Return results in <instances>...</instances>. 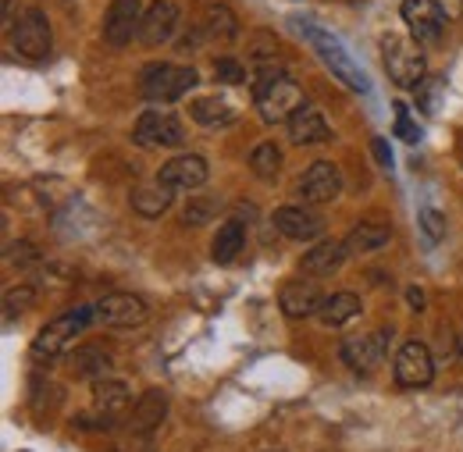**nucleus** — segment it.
<instances>
[{
    "label": "nucleus",
    "mask_w": 463,
    "mask_h": 452,
    "mask_svg": "<svg viewBox=\"0 0 463 452\" xmlns=\"http://www.w3.org/2000/svg\"><path fill=\"white\" fill-rule=\"evenodd\" d=\"M253 100H257L260 118L268 125H275V121H289L292 114L303 108V89L279 64H264L253 79Z\"/></svg>",
    "instance_id": "1"
},
{
    "label": "nucleus",
    "mask_w": 463,
    "mask_h": 452,
    "mask_svg": "<svg viewBox=\"0 0 463 452\" xmlns=\"http://www.w3.org/2000/svg\"><path fill=\"white\" fill-rule=\"evenodd\" d=\"M299 25V33L307 36V43L317 51V57L325 61V68L343 82V86H349L353 93H367L371 86H367V75L356 68V61L346 54V47L328 33V29H317L314 22H296Z\"/></svg>",
    "instance_id": "2"
},
{
    "label": "nucleus",
    "mask_w": 463,
    "mask_h": 452,
    "mask_svg": "<svg viewBox=\"0 0 463 452\" xmlns=\"http://www.w3.org/2000/svg\"><path fill=\"white\" fill-rule=\"evenodd\" d=\"M90 321H97V306H75V310L54 317V321L36 335V342H33V356L54 360L61 353H68V349L75 345V339L90 328Z\"/></svg>",
    "instance_id": "3"
},
{
    "label": "nucleus",
    "mask_w": 463,
    "mask_h": 452,
    "mask_svg": "<svg viewBox=\"0 0 463 452\" xmlns=\"http://www.w3.org/2000/svg\"><path fill=\"white\" fill-rule=\"evenodd\" d=\"M196 86V71L185 68V64H150L143 68L139 75V93L150 100V104H175L182 100L189 89Z\"/></svg>",
    "instance_id": "4"
},
{
    "label": "nucleus",
    "mask_w": 463,
    "mask_h": 452,
    "mask_svg": "<svg viewBox=\"0 0 463 452\" xmlns=\"http://www.w3.org/2000/svg\"><path fill=\"white\" fill-rule=\"evenodd\" d=\"M382 61H385L389 79L403 89H417L428 75V64H424L417 40H406V36H385L382 40Z\"/></svg>",
    "instance_id": "5"
},
{
    "label": "nucleus",
    "mask_w": 463,
    "mask_h": 452,
    "mask_svg": "<svg viewBox=\"0 0 463 452\" xmlns=\"http://www.w3.org/2000/svg\"><path fill=\"white\" fill-rule=\"evenodd\" d=\"M11 40H14V51L29 61H43L51 57V47H54V36H51V22L40 7H29L22 11V18L14 22L11 29Z\"/></svg>",
    "instance_id": "6"
},
{
    "label": "nucleus",
    "mask_w": 463,
    "mask_h": 452,
    "mask_svg": "<svg viewBox=\"0 0 463 452\" xmlns=\"http://www.w3.org/2000/svg\"><path fill=\"white\" fill-rule=\"evenodd\" d=\"M146 317H150L146 303H143L139 296H132V292H111V296H104V299L97 303V321H100L104 328L128 332V328L146 325Z\"/></svg>",
    "instance_id": "7"
},
{
    "label": "nucleus",
    "mask_w": 463,
    "mask_h": 452,
    "mask_svg": "<svg viewBox=\"0 0 463 452\" xmlns=\"http://www.w3.org/2000/svg\"><path fill=\"white\" fill-rule=\"evenodd\" d=\"M132 143L143 146V150H154V146H182V143H185V128H182V121H178L175 114L146 111L136 121Z\"/></svg>",
    "instance_id": "8"
},
{
    "label": "nucleus",
    "mask_w": 463,
    "mask_h": 452,
    "mask_svg": "<svg viewBox=\"0 0 463 452\" xmlns=\"http://www.w3.org/2000/svg\"><path fill=\"white\" fill-rule=\"evenodd\" d=\"M435 378V360H431V349L424 342H403L400 353H396V381L403 389H424L431 385Z\"/></svg>",
    "instance_id": "9"
},
{
    "label": "nucleus",
    "mask_w": 463,
    "mask_h": 452,
    "mask_svg": "<svg viewBox=\"0 0 463 452\" xmlns=\"http://www.w3.org/2000/svg\"><path fill=\"white\" fill-rule=\"evenodd\" d=\"M143 0H111L108 14H104V43L108 47H125L132 43V36H139L143 25Z\"/></svg>",
    "instance_id": "10"
},
{
    "label": "nucleus",
    "mask_w": 463,
    "mask_h": 452,
    "mask_svg": "<svg viewBox=\"0 0 463 452\" xmlns=\"http://www.w3.org/2000/svg\"><path fill=\"white\" fill-rule=\"evenodd\" d=\"M400 14H403V22L410 25L417 43H439L442 40L446 14H442L439 0H403Z\"/></svg>",
    "instance_id": "11"
},
{
    "label": "nucleus",
    "mask_w": 463,
    "mask_h": 452,
    "mask_svg": "<svg viewBox=\"0 0 463 452\" xmlns=\"http://www.w3.org/2000/svg\"><path fill=\"white\" fill-rule=\"evenodd\" d=\"M389 328H378V332H367V335H353L343 342V360H346L349 371L356 374H371L382 360H385V345H389Z\"/></svg>",
    "instance_id": "12"
},
{
    "label": "nucleus",
    "mask_w": 463,
    "mask_h": 452,
    "mask_svg": "<svg viewBox=\"0 0 463 452\" xmlns=\"http://www.w3.org/2000/svg\"><path fill=\"white\" fill-rule=\"evenodd\" d=\"M339 189H343V174L332 161H314L299 182V196L310 203H332L339 196Z\"/></svg>",
    "instance_id": "13"
},
{
    "label": "nucleus",
    "mask_w": 463,
    "mask_h": 452,
    "mask_svg": "<svg viewBox=\"0 0 463 452\" xmlns=\"http://www.w3.org/2000/svg\"><path fill=\"white\" fill-rule=\"evenodd\" d=\"M157 178L168 189H200L211 178V168H207V161L200 154H178V157H172L165 168L157 171Z\"/></svg>",
    "instance_id": "14"
},
{
    "label": "nucleus",
    "mask_w": 463,
    "mask_h": 452,
    "mask_svg": "<svg viewBox=\"0 0 463 452\" xmlns=\"http://www.w3.org/2000/svg\"><path fill=\"white\" fill-rule=\"evenodd\" d=\"M271 221L286 239H296V242H310V239H317L325 231V218L317 211H310V207H279L271 214Z\"/></svg>",
    "instance_id": "15"
},
{
    "label": "nucleus",
    "mask_w": 463,
    "mask_h": 452,
    "mask_svg": "<svg viewBox=\"0 0 463 452\" xmlns=\"http://www.w3.org/2000/svg\"><path fill=\"white\" fill-rule=\"evenodd\" d=\"M175 22H178V7L175 0H154L143 14V25H139V43L143 47H161L168 43L175 33Z\"/></svg>",
    "instance_id": "16"
},
{
    "label": "nucleus",
    "mask_w": 463,
    "mask_h": 452,
    "mask_svg": "<svg viewBox=\"0 0 463 452\" xmlns=\"http://www.w3.org/2000/svg\"><path fill=\"white\" fill-rule=\"evenodd\" d=\"M321 303H325V296H321V288L314 282H307V278H296V282H286L282 288V296H279V306H282V314L286 317H314L317 310H321Z\"/></svg>",
    "instance_id": "17"
},
{
    "label": "nucleus",
    "mask_w": 463,
    "mask_h": 452,
    "mask_svg": "<svg viewBox=\"0 0 463 452\" xmlns=\"http://www.w3.org/2000/svg\"><path fill=\"white\" fill-rule=\"evenodd\" d=\"M349 257L346 242H335V239H325L317 242L310 253H303L299 260V271L310 275V278H325V275H335L343 268V260Z\"/></svg>",
    "instance_id": "18"
},
{
    "label": "nucleus",
    "mask_w": 463,
    "mask_h": 452,
    "mask_svg": "<svg viewBox=\"0 0 463 452\" xmlns=\"http://www.w3.org/2000/svg\"><path fill=\"white\" fill-rule=\"evenodd\" d=\"M286 125H289V139L296 146H314V143H325L332 136L325 114L317 111V108H307V104L292 114Z\"/></svg>",
    "instance_id": "19"
},
{
    "label": "nucleus",
    "mask_w": 463,
    "mask_h": 452,
    "mask_svg": "<svg viewBox=\"0 0 463 452\" xmlns=\"http://www.w3.org/2000/svg\"><path fill=\"white\" fill-rule=\"evenodd\" d=\"M111 371H115V360L100 345H82V349L71 353V374L75 378L97 381V378H111Z\"/></svg>",
    "instance_id": "20"
},
{
    "label": "nucleus",
    "mask_w": 463,
    "mask_h": 452,
    "mask_svg": "<svg viewBox=\"0 0 463 452\" xmlns=\"http://www.w3.org/2000/svg\"><path fill=\"white\" fill-rule=\"evenodd\" d=\"M165 413H168V392H161V389H150V392H146L143 399H136L128 428H132V431H154V428H161Z\"/></svg>",
    "instance_id": "21"
},
{
    "label": "nucleus",
    "mask_w": 463,
    "mask_h": 452,
    "mask_svg": "<svg viewBox=\"0 0 463 452\" xmlns=\"http://www.w3.org/2000/svg\"><path fill=\"white\" fill-rule=\"evenodd\" d=\"M389 239H392V225H385V221H360L346 235V250L349 257H364V253L382 250Z\"/></svg>",
    "instance_id": "22"
},
{
    "label": "nucleus",
    "mask_w": 463,
    "mask_h": 452,
    "mask_svg": "<svg viewBox=\"0 0 463 452\" xmlns=\"http://www.w3.org/2000/svg\"><path fill=\"white\" fill-rule=\"evenodd\" d=\"M172 193L161 178L157 182H146V185H136L132 189V211L139 214V218H161L165 211H168V203H172Z\"/></svg>",
    "instance_id": "23"
},
{
    "label": "nucleus",
    "mask_w": 463,
    "mask_h": 452,
    "mask_svg": "<svg viewBox=\"0 0 463 452\" xmlns=\"http://www.w3.org/2000/svg\"><path fill=\"white\" fill-rule=\"evenodd\" d=\"M356 314H364V303H360V296H353V292H335V296H328V299L321 303V310H317V317H321L325 328H343Z\"/></svg>",
    "instance_id": "24"
},
{
    "label": "nucleus",
    "mask_w": 463,
    "mask_h": 452,
    "mask_svg": "<svg viewBox=\"0 0 463 452\" xmlns=\"http://www.w3.org/2000/svg\"><path fill=\"white\" fill-rule=\"evenodd\" d=\"M128 402H132V392H128L125 381H115V378H97L93 381V406H97V413L118 417L121 410H128Z\"/></svg>",
    "instance_id": "25"
},
{
    "label": "nucleus",
    "mask_w": 463,
    "mask_h": 452,
    "mask_svg": "<svg viewBox=\"0 0 463 452\" xmlns=\"http://www.w3.org/2000/svg\"><path fill=\"white\" fill-rule=\"evenodd\" d=\"M242 246H246V228L239 221H225L211 242V257H214V264H232L242 253Z\"/></svg>",
    "instance_id": "26"
},
{
    "label": "nucleus",
    "mask_w": 463,
    "mask_h": 452,
    "mask_svg": "<svg viewBox=\"0 0 463 452\" xmlns=\"http://www.w3.org/2000/svg\"><path fill=\"white\" fill-rule=\"evenodd\" d=\"M203 29H207V36L229 43V40L239 36V18L232 14L229 4H207L203 7Z\"/></svg>",
    "instance_id": "27"
},
{
    "label": "nucleus",
    "mask_w": 463,
    "mask_h": 452,
    "mask_svg": "<svg viewBox=\"0 0 463 452\" xmlns=\"http://www.w3.org/2000/svg\"><path fill=\"white\" fill-rule=\"evenodd\" d=\"M189 114H193V121H196V125H203V128L229 125L232 118H235V111H232L222 97H196V100L189 104Z\"/></svg>",
    "instance_id": "28"
},
{
    "label": "nucleus",
    "mask_w": 463,
    "mask_h": 452,
    "mask_svg": "<svg viewBox=\"0 0 463 452\" xmlns=\"http://www.w3.org/2000/svg\"><path fill=\"white\" fill-rule=\"evenodd\" d=\"M250 168H253L257 178L275 182V178H279V171H282V150H279L275 143H257V146H253V154H250Z\"/></svg>",
    "instance_id": "29"
},
{
    "label": "nucleus",
    "mask_w": 463,
    "mask_h": 452,
    "mask_svg": "<svg viewBox=\"0 0 463 452\" xmlns=\"http://www.w3.org/2000/svg\"><path fill=\"white\" fill-rule=\"evenodd\" d=\"M214 214H218V200H211V196L189 200V207H185V225H189V228L207 225V221H211Z\"/></svg>",
    "instance_id": "30"
},
{
    "label": "nucleus",
    "mask_w": 463,
    "mask_h": 452,
    "mask_svg": "<svg viewBox=\"0 0 463 452\" xmlns=\"http://www.w3.org/2000/svg\"><path fill=\"white\" fill-rule=\"evenodd\" d=\"M214 79L225 82V86H239V82H246V68L239 64V57H218L214 61Z\"/></svg>",
    "instance_id": "31"
},
{
    "label": "nucleus",
    "mask_w": 463,
    "mask_h": 452,
    "mask_svg": "<svg viewBox=\"0 0 463 452\" xmlns=\"http://www.w3.org/2000/svg\"><path fill=\"white\" fill-rule=\"evenodd\" d=\"M36 303V292H33V285H18V288H11L7 296H4V310L14 317V314H22V310H29Z\"/></svg>",
    "instance_id": "32"
},
{
    "label": "nucleus",
    "mask_w": 463,
    "mask_h": 452,
    "mask_svg": "<svg viewBox=\"0 0 463 452\" xmlns=\"http://www.w3.org/2000/svg\"><path fill=\"white\" fill-rule=\"evenodd\" d=\"M420 228H424V235H428L431 242H442V239H446V218H442L439 211H431V207L420 211Z\"/></svg>",
    "instance_id": "33"
},
{
    "label": "nucleus",
    "mask_w": 463,
    "mask_h": 452,
    "mask_svg": "<svg viewBox=\"0 0 463 452\" xmlns=\"http://www.w3.org/2000/svg\"><path fill=\"white\" fill-rule=\"evenodd\" d=\"M7 260H11V264L29 268V264H36V260H40V250H36L33 242H18V246H7Z\"/></svg>",
    "instance_id": "34"
},
{
    "label": "nucleus",
    "mask_w": 463,
    "mask_h": 452,
    "mask_svg": "<svg viewBox=\"0 0 463 452\" xmlns=\"http://www.w3.org/2000/svg\"><path fill=\"white\" fill-rule=\"evenodd\" d=\"M396 132L403 136L406 143H417V136H420V132L410 125V108H406V104H396Z\"/></svg>",
    "instance_id": "35"
},
{
    "label": "nucleus",
    "mask_w": 463,
    "mask_h": 452,
    "mask_svg": "<svg viewBox=\"0 0 463 452\" xmlns=\"http://www.w3.org/2000/svg\"><path fill=\"white\" fill-rule=\"evenodd\" d=\"M371 146H374V157H378V165H385V168H389V165H392V154H389L385 139H382V136H374V139H371Z\"/></svg>",
    "instance_id": "36"
},
{
    "label": "nucleus",
    "mask_w": 463,
    "mask_h": 452,
    "mask_svg": "<svg viewBox=\"0 0 463 452\" xmlns=\"http://www.w3.org/2000/svg\"><path fill=\"white\" fill-rule=\"evenodd\" d=\"M439 7H442V14H446V22L453 18H463V0H439Z\"/></svg>",
    "instance_id": "37"
},
{
    "label": "nucleus",
    "mask_w": 463,
    "mask_h": 452,
    "mask_svg": "<svg viewBox=\"0 0 463 452\" xmlns=\"http://www.w3.org/2000/svg\"><path fill=\"white\" fill-rule=\"evenodd\" d=\"M406 299H410V306H413V310H420V306H424V292H420V288H410V292H406Z\"/></svg>",
    "instance_id": "38"
}]
</instances>
